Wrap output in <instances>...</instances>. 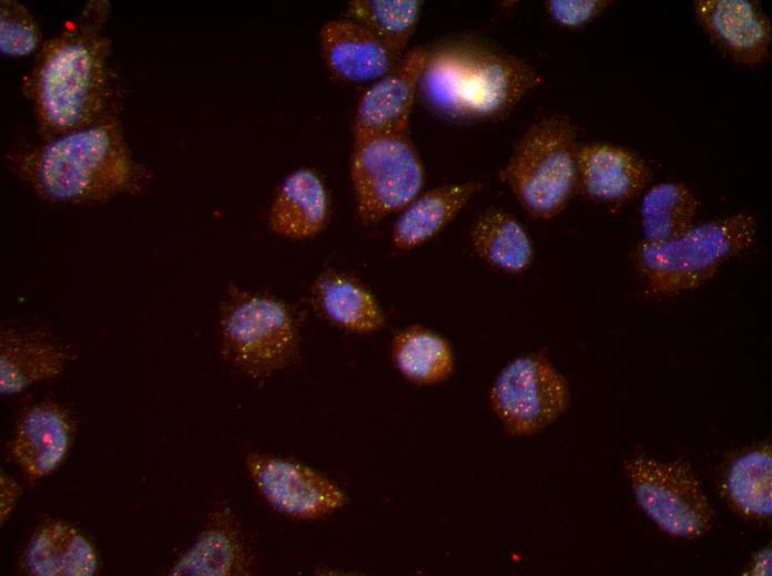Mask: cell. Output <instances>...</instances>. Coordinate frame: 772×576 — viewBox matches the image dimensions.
I'll return each instance as SVG.
<instances>
[{"instance_id": "ba28073f", "label": "cell", "mask_w": 772, "mask_h": 576, "mask_svg": "<svg viewBox=\"0 0 772 576\" xmlns=\"http://www.w3.org/2000/svg\"><path fill=\"white\" fill-rule=\"evenodd\" d=\"M623 469L636 503L667 534L695 539L712 527L714 510L690 463L640 454Z\"/></svg>"}, {"instance_id": "e0dca14e", "label": "cell", "mask_w": 772, "mask_h": 576, "mask_svg": "<svg viewBox=\"0 0 772 576\" xmlns=\"http://www.w3.org/2000/svg\"><path fill=\"white\" fill-rule=\"evenodd\" d=\"M319 39L328 70L344 82H374L399 61L375 34L351 18L326 22Z\"/></svg>"}, {"instance_id": "7c38bea8", "label": "cell", "mask_w": 772, "mask_h": 576, "mask_svg": "<svg viewBox=\"0 0 772 576\" xmlns=\"http://www.w3.org/2000/svg\"><path fill=\"white\" fill-rule=\"evenodd\" d=\"M426 58V48L413 49L364 92L353 121L354 143L382 133L409 128Z\"/></svg>"}, {"instance_id": "ac0fdd59", "label": "cell", "mask_w": 772, "mask_h": 576, "mask_svg": "<svg viewBox=\"0 0 772 576\" xmlns=\"http://www.w3.org/2000/svg\"><path fill=\"white\" fill-rule=\"evenodd\" d=\"M20 572L29 576H93L100 558L93 543L73 525L53 520L41 524L28 539Z\"/></svg>"}, {"instance_id": "5b68a950", "label": "cell", "mask_w": 772, "mask_h": 576, "mask_svg": "<svg viewBox=\"0 0 772 576\" xmlns=\"http://www.w3.org/2000/svg\"><path fill=\"white\" fill-rule=\"evenodd\" d=\"M578 148L572 121L565 114L546 116L519 138L499 178L530 216L551 219L578 187Z\"/></svg>"}, {"instance_id": "7402d4cb", "label": "cell", "mask_w": 772, "mask_h": 576, "mask_svg": "<svg viewBox=\"0 0 772 576\" xmlns=\"http://www.w3.org/2000/svg\"><path fill=\"white\" fill-rule=\"evenodd\" d=\"M473 250L490 267L517 275L534 260V246L524 225L502 208L482 212L470 229Z\"/></svg>"}, {"instance_id": "9a60e30c", "label": "cell", "mask_w": 772, "mask_h": 576, "mask_svg": "<svg viewBox=\"0 0 772 576\" xmlns=\"http://www.w3.org/2000/svg\"><path fill=\"white\" fill-rule=\"evenodd\" d=\"M694 14L713 43L737 63L756 66L770 54L772 24L752 0H697Z\"/></svg>"}, {"instance_id": "30bf717a", "label": "cell", "mask_w": 772, "mask_h": 576, "mask_svg": "<svg viewBox=\"0 0 772 576\" xmlns=\"http://www.w3.org/2000/svg\"><path fill=\"white\" fill-rule=\"evenodd\" d=\"M245 466L264 501L287 517L316 520L346 502L345 493L335 482L299 462L251 453L245 459Z\"/></svg>"}, {"instance_id": "7a4b0ae2", "label": "cell", "mask_w": 772, "mask_h": 576, "mask_svg": "<svg viewBox=\"0 0 772 576\" xmlns=\"http://www.w3.org/2000/svg\"><path fill=\"white\" fill-rule=\"evenodd\" d=\"M8 162L40 197L77 205L136 192L145 176L115 115L18 150Z\"/></svg>"}, {"instance_id": "277c9868", "label": "cell", "mask_w": 772, "mask_h": 576, "mask_svg": "<svg viewBox=\"0 0 772 576\" xmlns=\"http://www.w3.org/2000/svg\"><path fill=\"white\" fill-rule=\"evenodd\" d=\"M756 229L755 218L748 213L693 224L664 241L641 240L632 263L651 295L684 292L709 281L727 261L749 249Z\"/></svg>"}, {"instance_id": "4fadbf2b", "label": "cell", "mask_w": 772, "mask_h": 576, "mask_svg": "<svg viewBox=\"0 0 772 576\" xmlns=\"http://www.w3.org/2000/svg\"><path fill=\"white\" fill-rule=\"evenodd\" d=\"M75 432V419L64 407L52 401L35 402L17 420L11 457L29 479H43L63 463Z\"/></svg>"}, {"instance_id": "5bb4252c", "label": "cell", "mask_w": 772, "mask_h": 576, "mask_svg": "<svg viewBox=\"0 0 772 576\" xmlns=\"http://www.w3.org/2000/svg\"><path fill=\"white\" fill-rule=\"evenodd\" d=\"M253 554L232 507L221 502L210 512L192 544L172 563L171 576H247Z\"/></svg>"}, {"instance_id": "3957f363", "label": "cell", "mask_w": 772, "mask_h": 576, "mask_svg": "<svg viewBox=\"0 0 772 576\" xmlns=\"http://www.w3.org/2000/svg\"><path fill=\"white\" fill-rule=\"evenodd\" d=\"M541 78L521 58L473 35H456L427 49L418 92L445 120L459 123L505 119Z\"/></svg>"}, {"instance_id": "4316f807", "label": "cell", "mask_w": 772, "mask_h": 576, "mask_svg": "<svg viewBox=\"0 0 772 576\" xmlns=\"http://www.w3.org/2000/svg\"><path fill=\"white\" fill-rule=\"evenodd\" d=\"M40 42V28L26 6L16 0H1V53L10 58L27 56L39 49Z\"/></svg>"}, {"instance_id": "83f0119b", "label": "cell", "mask_w": 772, "mask_h": 576, "mask_svg": "<svg viewBox=\"0 0 772 576\" xmlns=\"http://www.w3.org/2000/svg\"><path fill=\"white\" fill-rule=\"evenodd\" d=\"M611 3L608 0H548L545 8L557 24L575 29L599 17Z\"/></svg>"}, {"instance_id": "44dd1931", "label": "cell", "mask_w": 772, "mask_h": 576, "mask_svg": "<svg viewBox=\"0 0 772 576\" xmlns=\"http://www.w3.org/2000/svg\"><path fill=\"white\" fill-rule=\"evenodd\" d=\"M312 297L326 319L346 330L372 333L385 325V315L376 297L348 274L324 270L312 286Z\"/></svg>"}, {"instance_id": "f546056e", "label": "cell", "mask_w": 772, "mask_h": 576, "mask_svg": "<svg viewBox=\"0 0 772 576\" xmlns=\"http://www.w3.org/2000/svg\"><path fill=\"white\" fill-rule=\"evenodd\" d=\"M745 575H771V546L760 549L752 557L749 567L745 569Z\"/></svg>"}, {"instance_id": "2e32d148", "label": "cell", "mask_w": 772, "mask_h": 576, "mask_svg": "<svg viewBox=\"0 0 772 576\" xmlns=\"http://www.w3.org/2000/svg\"><path fill=\"white\" fill-rule=\"evenodd\" d=\"M578 187L601 203H622L637 196L649 184L652 172L638 154L608 143L579 145Z\"/></svg>"}, {"instance_id": "cb8c5ba5", "label": "cell", "mask_w": 772, "mask_h": 576, "mask_svg": "<svg viewBox=\"0 0 772 576\" xmlns=\"http://www.w3.org/2000/svg\"><path fill=\"white\" fill-rule=\"evenodd\" d=\"M392 356L397 370L417 384H435L454 370V353L448 341L421 326L398 331L393 339Z\"/></svg>"}, {"instance_id": "8fae6325", "label": "cell", "mask_w": 772, "mask_h": 576, "mask_svg": "<svg viewBox=\"0 0 772 576\" xmlns=\"http://www.w3.org/2000/svg\"><path fill=\"white\" fill-rule=\"evenodd\" d=\"M73 346L42 325L11 322L0 330V391L17 395L61 376L75 359Z\"/></svg>"}, {"instance_id": "d6986e66", "label": "cell", "mask_w": 772, "mask_h": 576, "mask_svg": "<svg viewBox=\"0 0 772 576\" xmlns=\"http://www.w3.org/2000/svg\"><path fill=\"white\" fill-rule=\"evenodd\" d=\"M329 197L312 169L290 173L280 185L268 213V226L278 236L307 239L319 234L329 217Z\"/></svg>"}, {"instance_id": "d4e9b609", "label": "cell", "mask_w": 772, "mask_h": 576, "mask_svg": "<svg viewBox=\"0 0 772 576\" xmlns=\"http://www.w3.org/2000/svg\"><path fill=\"white\" fill-rule=\"evenodd\" d=\"M699 200L682 183L661 182L650 187L640 203L642 241L660 243L676 237L694 223Z\"/></svg>"}, {"instance_id": "9c48e42d", "label": "cell", "mask_w": 772, "mask_h": 576, "mask_svg": "<svg viewBox=\"0 0 772 576\" xmlns=\"http://www.w3.org/2000/svg\"><path fill=\"white\" fill-rule=\"evenodd\" d=\"M489 402L509 435H531L563 414L570 389L545 356L531 353L502 368L490 388Z\"/></svg>"}, {"instance_id": "f1b7e54d", "label": "cell", "mask_w": 772, "mask_h": 576, "mask_svg": "<svg viewBox=\"0 0 772 576\" xmlns=\"http://www.w3.org/2000/svg\"><path fill=\"white\" fill-rule=\"evenodd\" d=\"M22 495V487L18 481L1 470L0 474V524L3 526L13 514Z\"/></svg>"}, {"instance_id": "6da1fadb", "label": "cell", "mask_w": 772, "mask_h": 576, "mask_svg": "<svg viewBox=\"0 0 772 576\" xmlns=\"http://www.w3.org/2000/svg\"><path fill=\"white\" fill-rule=\"evenodd\" d=\"M108 8L90 2L41 48L27 92L44 140L114 116L118 83L111 40L102 32Z\"/></svg>"}, {"instance_id": "52a82bcc", "label": "cell", "mask_w": 772, "mask_h": 576, "mask_svg": "<svg viewBox=\"0 0 772 576\" xmlns=\"http://www.w3.org/2000/svg\"><path fill=\"white\" fill-rule=\"evenodd\" d=\"M349 175L356 212L365 225L400 212L425 184L424 164L408 130L354 143Z\"/></svg>"}, {"instance_id": "8992f818", "label": "cell", "mask_w": 772, "mask_h": 576, "mask_svg": "<svg viewBox=\"0 0 772 576\" xmlns=\"http://www.w3.org/2000/svg\"><path fill=\"white\" fill-rule=\"evenodd\" d=\"M219 322L223 358L251 378H267L297 356L292 312L271 295L231 286L221 301Z\"/></svg>"}, {"instance_id": "603a6c76", "label": "cell", "mask_w": 772, "mask_h": 576, "mask_svg": "<svg viewBox=\"0 0 772 576\" xmlns=\"http://www.w3.org/2000/svg\"><path fill=\"white\" fill-rule=\"evenodd\" d=\"M722 494L740 516L770 518L772 513V452L765 442L739 455L729 465Z\"/></svg>"}, {"instance_id": "484cf974", "label": "cell", "mask_w": 772, "mask_h": 576, "mask_svg": "<svg viewBox=\"0 0 772 576\" xmlns=\"http://www.w3.org/2000/svg\"><path fill=\"white\" fill-rule=\"evenodd\" d=\"M420 0H353L351 19L375 34L396 59L404 55L423 9Z\"/></svg>"}, {"instance_id": "ffe728a7", "label": "cell", "mask_w": 772, "mask_h": 576, "mask_svg": "<svg viewBox=\"0 0 772 576\" xmlns=\"http://www.w3.org/2000/svg\"><path fill=\"white\" fill-rule=\"evenodd\" d=\"M481 184L474 181L441 185L418 194L396 218L393 245L414 249L440 233L464 209Z\"/></svg>"}]
</instances>
